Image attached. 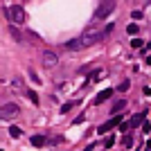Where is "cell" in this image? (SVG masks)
<instances>
[{"label":"cell","instance_id":"6da1fadb","mask_svg":"<svg viewBox=\"0 0 151 151\" xmlns=\"http://www.w3.org/2000/svg\"><path fill=\"white\" fill-rule=\"evenodd\" d=\"M5 14H7V18L11 20V25H23V23H25V11H23L20 5H11V7H7Z\"/></svg>","mask_w":151,"mask_h":151},{"label":"cell","instance_id":"7a4b0ae2","mask_svg":"<svg viewBox=\"0 0 151 151\" xmlns=\"http://www.w3.org/2000/svg\"><path fill=\"white\" fill-rule=\"evenodd\" d=\"M113 9H115V0H101L97 11H95V16H92V20H104V18H108Z\"/></svg>","mask_w":151,"mask_h":151},{"label":"cell","instance_id":"3957f363","mask_svg":"<svg viewBox=\"0 0 151 151\" xmlns=\"http://www.w3.org/2000/svg\"><path fill=\"white\" fill-rule=\"evenodd\" d=\"M18 115H20L18 104H2L0 106V120H16Z\"/></svg>","mask_w":151,"mask_h":151},{"label":"cell","instance_id":"277c9868","mask_svg":"<svg viewBox=\"0 0 151 151\" xmlns=\"http://www.w3.org/2000/svg\"><path fill=\"white\" fill-rule=\"evenodd\" d=\"M101 38H104L101 32H86L84 36H79V43H81V48H90V45H97Z\"/></svg>","mask_w":151,"mask_h":151},{"label":"cell","instance_id":"5b68a950","mask_svg":"<svg viewBox=\"0 0 151 151\" xmlns=\"http://www.w3.org/2000/svg\"><path fill=\"white\" fill-rule=\"evenodd\" d=\"M120 122H122V115H120V113H115V117H113V120H108V122H104V124H101L99 129H97V133H101V135H104V133H108L110 129H115V126H117Z\"/></svg>","mask_w":151,"mask_h":151},{"label":"cell","instance_id":"8992f818","mask_svg":"<svg viewBox=\"0 0 151 151\" xmlns=\"http://www.w3.org/2000/svg\"><path fill=\"white\" fill-rule=\"evenodd\" d=\"M142 120H147V110H140V113H135V115L129 120L126 124H129V129H135V126H140V122H142Z\"/></svg>","mask_w":151,"mask_h":151},{"label":"cell","instance_id":"52a82bcc","mask_svg":"<svg viewBox=\"0 0 151 151\" xmlns=\"http://www.w3.org/2000/svg\"><path fill=\"white\" fill-rule=\"evenodd\" d=\"M43 63H45V66L48 68H52V66H57V63H59V57H57V54H54V52H43Z\"/></svg>","mask_w":151,"mask_h":151},{"label":"cell","instance_id":"ba28073f","mask_svg":"<svg viewBox=\"0 0 151 151\" xmlns=\"http://www.w3.org/2000/svg\"><path fill=\"white\" fill-rule=\"evenodd\" d=\"M115 95V90L113 88H106V90H101L99 95H97V99H95V104H101V101H106V99H110Z\"/></svg>","mask_w":151,"mask_h":151},{"label":"cell","instance_id":"9c48e42d","mask_svg":"<svg viewBox=\"0 0 151 151\" xmlns=\"http://www.w3.org/2000/svg\"><path fill=\"white\" fill-rule=\"evenodd\" d=\"M9 34H11V38H14V41H18V43L23 41V34H20V29H18L16 25H11V27H9Z\"/></svg>","mask_w":151,"mask_h":151},{"label":"cell","instance_id":"30bf717a","mask_svg":"<svg viewBox=\"0 0 151 151\" xmlns=\"http://www.w3.org/2000/svg\"><path fill=\"white\" fill-rule=\"evenodd\" d=\"M124 106H126V99H117L115 104H113V106H110V113L115 115V113H120V110L124 108Z\"/></svg>","mask_w":151,"mask_h":151},{"label":"cell","instance_id":"8fae6325","mask_svg":"<svg viewBox=\"0 0 151 151\" xmlns=\"http://www.w3.org/2000/svg\"><path fill=\"white\" fill-rule=\"evenodd\" d=\"M43 144H45V138H43V135H32V147L41 149Z\"/></svg>","mask_w":151,"mask_h":151},{"label":"cell","instance_id":"7c38bea8","mask_svg":"<svg viewBox=\"0 0 151 151\" xmlns=\"http://www.w3.org/2000/svg\"><path fill=\"white\" fill-rule=\"evenodd\" d=\"M66 48L68 50H81V43H79V38H72V41L66 43Z\"/></svg>","mask_w":151,"mask_h":151},{"label":"cell","instance_id":"4fadbf2b","mask_svg":"<svg viewBox=\"0 0 151 151\" xmlns=\"http://www.w3.org/2000/svg\"><path fill=\"white\" fill-rule=\"evenodd\" d=\"M9 135H11V138H20V135H23V129H18V126H9Z\"/></svg>","mask_w":151,"mask_h":151},{"label":"cell","instance_id":"5bb4252c","mask_svg":"<svg viewBox=\"0 0 151 151\" xmlns=\"http://www.w3.org/2000/svg\"><path fill=\"white\" fill-rule=\"evenodd\" d=\"M25 95L29 97V101H32V104H38V92H34V90H25Z\"/></svg>","mask_w":151,"mask_h":151},{"label":"cell","instance_id":"9a60e30c","mask_svg":"<svg viewBox=\"0 0 151 151\" xmlns=\"http://www.w3.org/2000/svg\"><path fill=\"white\" fill-rule=\"evenodd\" d=\"M129 88H131V84H129V79H124V81H122V84L117 86V92H126Z\"/></svg>","mask_w":151,"mask_h":151},{"label":"cell","instance_id":"2e32d148","mask_svg":"<svg viewBox=\"0 0 151 151\" xmlns=\"http://www.w3.org/2000/svg\"><path fill=\"white\" fill-rule=\"evenodd\" d=\"M122 142H124V147H129V149H131V144H133V138H131V133H126L124 138H122Z\"/></svg>","mask_w":151,"mask_h":151},{"label":"cell","instance_id":"e0dca14e","mask_svg":"<svg viewBox=\"0 0 151 151\" xmlns=\"http://www.w3.org/2000/svg\"><path fill=\"white\" fill-rule=\"evenodd\" d=\"M72 106H75V101H68V104H63V106H61V113H68V110H72Z\"/></svg>","mask_w":151,"mask_h":151},{"label":"cell","instance_id":"ac0fdd59","mask_svg":"<svg viewBox=\"0 0 151 151\" xmlns=\"http://www.w3.org/2000/svg\"><path fill=\"white\" fill-rule=\"evenodd\" d=\"M29 79H32L34 84H38V86H41V79H38V75H36L34 70H29Z\"/></svg>","mask_w":151,"mask_h":151},{"label":"cell","instance_id":"d6986e66","mask_svg":"<svg viewBox=\"0 0 151 151\" xmlns=\"http://www.w3.org/2000/svg\"><path fill=\"white\" fill-rule=\"evenodd\" d=\"M113 29H115V23H108V25H106V29H104L101 34H104V36H108V34L113 32Z\"/></svg>","mask_w":151,"mask_h":151},{"label":"cell","instance_id":"ffe728a7","mask_svg":"<svg viewBox=\"0 0 151 151\" xmlns=\"http://www.w3.org/2000/svg\"><path fill=\"white\" fill-rule=\"evenodd\" d=\"M140 124H142V131H144V133H147V135H149V131H151V124H149V120H147V122H144V120H142Z\"/></svg>","mask_w":151,"mask_h":151},{"label":"cell","instance_id":"44dd1931","mask_svg":"<svg viewBox=\"0 0 151 151\" xmlns=\"http://www.w3.org/2000/svg\"><path fill=\"white\" fill-rule=\"evenodd\" d=\"M113 144H115V138H113V135H110V138H106V142H104V147H106V149H110Z\"/></svg>","mask_w":151,"mask_h":151},{"label":"cell","instance_id":"7402d4cb","mask_svg":"<svg viewBox=\"0 0 151 151\" xmlns=\"http://www.w3.org/2000/svg\"><path fill=\"white\" fill-rule=\"evenodd\" d=\"M126 32H129V34H138V25H135V23H131V25L126 27Z\"/></svg>","mask_w":151,"mask_h":151},{"label":"cell","instance_id":"603a6c76","mask_svg":"<svg viewBox=\"0 0 151 151\" xmlns=\"http://www.w3.org/2000/svg\"><path fill=\"white\" fill-rule=\"evenodd\" d=\"M131 45H133V48H142V38H133Z\"/></svg>","mask_w":151,"mask_h":151}]
</instances>
